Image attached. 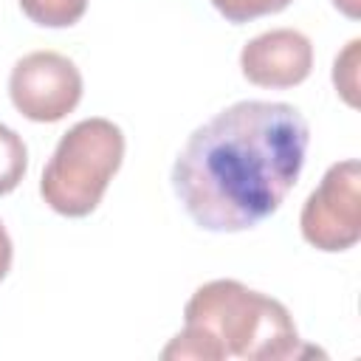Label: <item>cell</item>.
Returning <instances> with one entry per match:
<instances>
[{"label":"cell","instance_id":"cell-3","mask_svg":"<svg viewBox=\"0 0 361 361\" xmlns=\"http://www.w3.org/2000/svg\"><path fill=\"white\" fill-rule=\"evenodd\" d=\"M124 161V133L110 118H82L56 144L39 178L42 200L62 217H87Z\"/></svg>","mask_w":361,"mask_h":361},{"label":"cell","instance_id":"cell-9","mask_svg":"<svg viewBox=\"0 0 361 361\" xmlns=\"http://www.w3.org/2000/svg\"><path fill=\"white\" fill-rule=\"evenodd\" d=\"M358 65H361V39L355 37L344 45V51L333 62V85L350 107H358Z\"/></svg>","mask_w":361,"mask_h":361},{"label":"cell","instance_id":"cell-4","mask_svg":"<svg viewBox=\"0 0 361 361\" xmlns=\"http://www.w3.org/2000/svg\"><path fill=\"white\" fill-rule=\"evenodd\" d=\"M299 228L319 251H347L361 237V164L355 158L333 164L307 195Z\"/></svg>","mask_w":361,"mask_h":361},{"label":"cell","instance_id":"cell-1","mask_svg":"<svg viewBox=\"0 0 361 361\" xmlns=\"http://www.w3.org/2000/svg\"><path fill=\"white\" fill-rule=\"evenodd\" d=\"M307 144L310 127L293 104L245 99L186 138L172 164V189L200 228L245 231L296 186Z\"/></svg>","mask_w":361,"mask_h":361},{"label":"cell","instance_id":"cell-11","mask_svg":"<svg viewBox=\"0 0 361 361\" xmlns=\"http://www.w3.org/2000/svg\"><path fill=\"white\" fill-rule=\"evenodd\" d=\"M11 259H14V245H11V237H8L6 226L0 223V282L11 271Z\"/></svg>","mask_w":361,"mask_h":361},{"label":"cell","instance_id":"cell-8","mask_svg":"<svg viewBox=\"0 0 361 361\" xmlns=\"http://www.w3.org/2000/svg\"><path fill=\"white\" fill-rule=\"evenodd\" d=\"M28 169V149L20 133L0 124V195H8L20 186Z\"/></svg>","mask_w":361,"mask_h":361},{"label":"cell","instance_id":"cell-10","mask_svg":"<svg viewBox=\"0 0 361 361\" xmlns=\"http://www.w3.org/2000/svg\"><path fill=\"white\" fill-rule=\"evenodd\" d=\"M290 3L293 0H212V6L217 8V14H223L234 25L251 23V20L265 17V14H276V11L288 8Z\"/></svg>","mask_w":361,"mask_h":361},{"label":"cell","instance_id":"cell-5","mask_svg":"<svg viewBox=\"0 0 361 361\" xmlns=\"http://www.w3.org/2000/svg\"><path fill=\"white\" fill-rule=\"evenodd\" d=\"M8 96L20 116L37 124H54L76 110L82 99V73L59 51H31L8 73Z\"/></svg>","mask_w":361,"mask_h":361},{"label":"cell","instance_id":"cell-7","mask_svg":"<svg viewBox=\"0 0 361 361\" xmlns=\"http://www.w3.org/2000/svg\"><path fill=\"white\" fill-rule=\"evenodd\" d=\"M23 14L42 28H68L82 20L87 0H17Z\"/></svg>","mask_w":361,"mask_h":361},{"label":"cell","instance_id":"cell-6","mask_svg":"<svg viewBox=\"0 0 361 361\" xmlns=\"http://www.w3.org/2000/svg\"><path fill=\"white\" fill-rule=\"evenodd\" d=\"M313 45L296 28H271L240 51V71L257 87H296L310 76Z\"/></svg>","mask_w":361,"mask_h":361},{"label":"cell","instance_id":"cell-2","mask_svg":"<svg viewBox=\"0 0 361 361\" xmlns=\"http://www.w3.org/2000/svg\"><path fill=\"white\" fill-rule=\"evenodd\" d=\"M180 333L197 361H282L302 353V338L288 307L237 279L200 285L183 307Z\"/></svg>","mask_w":361,"mask_h":361},{"label":"cell","instance_id":"cell-12","mask_svg":"<svg viewBox=\"0 0 361 361\" xmlns=\"http://www.w3.org/2000/svg\"><path fill=\"white\" fill-rule=\"evenodd\" d=\"M333 6L350 20H358V14H361V0H333Z\"/></svg>","mask_w":361,"mask_h":361}]
</instances>
